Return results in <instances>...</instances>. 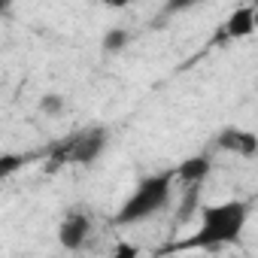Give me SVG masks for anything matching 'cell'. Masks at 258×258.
Returning a JSON list of instances; mask_svg holds the SVG:
<instances>
[{
	"mask_svg": "<svg viewBox=\"0 0 258 258\" xmlns=\"http://www.w3.org/2000/svg\"><path fill=\"white\" fill-rule=\"evenodd\" d=\"M249 222V204L246 201H222V204H204L201 207V225L198 234L179 243V249H207L216 252L222 246H234L243 237V228Z\"/></svg>",
	"mask_w": 258,
	"mask_h": 258,
	"instance_id": "6da1fadb",
	"label": "cell"
},
{
	"mask_svg": "<svg viewBox=\"0 0 258 258\" xmlns=\"http://www.w3.org/2000/svg\"><path fill=\"white\" fill-rule=\"evenodd\" d=\"M173 179H176L173 170H164V173H155V176L140 179L137 188L131 191V198L121 204V210L115 213L112 222L115 225H137V222H146V219L158 216L161 210H167Z\"/></svg>",
	"mask_w": 258,
	"mask_h": 258,
	"instance_id": "7a4b0ae2",
	"label": "cell"
},
{
	"mask_svg": "<svg viewBox=\"0 0 258 258\" xmlns=\"http://www.w3.org/2000/svg\"><path fill=\"white\" fill-rule=\"evenodd\" d=\"M106 146H109V131H106L103 124H97V127H88V131L70 137V140L58 149V161L88 167V164H94V161L106 152Z\"/></svg>",
	"mask_w": 258,
	"mask_h": 258,
	"instance_id": "3957f363",
	"label": "cell"
},
{
	"mask_svg": "<svg viewBox=\"0 0 258 258\" xmlns=\"http://www.w3.org/2000/svg\"><path fill=\"white\" fill-rule=\"evenodd\" d=\"M213 149L237 155V158H255L258 155V134L246 127H222L213 140Z\"/></svg>",
	"mask_w": 258,
	"mask_h": 258,
	"instance_id": "277c9868",
	"label": "cell"
},
{
	"mask_svg": "<svg viewBox=\"0 0 258 258\" xmlns=\"http://www.w3.org/2000/svg\"><path fill=\"white\" fill-rule=\"evenodd\" d=\"M88 234H91V219L79 210H70L58 225V243L67 252H79L88 243Z\"/></svg>",
	"mask_w": 258,
	"mask_h": 258,
	"instance_id": "5b68a950",
	"label": "cell"
},
{
	"mask_svg": "<svg viewBox=\"0 0 258 258\" xmlns=\"http://www.w3.org/2000/svg\"><path fill=\"white\" fill-rule=\"evenodd\" d=\"M258 31V25H255V7H237L231 16H228V22H225V28L216 34V43L222 40V43H228V40H246V37H252Z\"/></svg>",
	"mask_w": 258,
	"mask_h": 258,
	"instance_id": "8992f818",
	"label": "cell"
},
{
	"mask_svg": "<svg viewBox=\"0 0 258 258\" xmlns=\"http://www.w3.org/2000/svg\"><path fill=\"white\" fill-rule=\"evenodd\" d=\"M210 170H213V161H210V155L204 152V155L185 158L173 173H176V179H179L182 185H191V182H204V179L210 176Z\"/></svg>",
	"mask_w": 258,
	"mask_h": 258,
	"instance_id": "52a82bcc",
	"label": "cell"
},
{
	"mask_svg": "<svg viewBox=\"0 0 258 258\" xmlns=\"http://www.w3.org/2000/svg\"><path fill=\"white\" fill-rule=\"evenodd\" d=\"M182 188H185V198H182L179 213H176V222H179V225L191 222V216L201 213V191H204V182H191V185H182Z\"/></svg>",
	"mask_w": 258,
	"mask_h": 258,
	"instance_id": "ba28073f",
	"label": "cell"
},
{
	"mask_svg": "<svg viewBox=\"0 0 258 258\" xmlns=\"http://www.w3.org/2000/svg\"><path fill=\"white\" fill-rule=\"evenodd\" d=\"M127 43H131V31H127V28H109L103 34V40H100V49L106 55H118V52L127 49Z\"/></svg>",
	"mask_w": 258,
	"mask_h": 258,
	"instance_id": "9c48e42d",
	"label": "cell"
},
{
	"mask_svg": "<svg viewBox=\"0 0 258 258\" xmlns=\"http://www.w3.org/2000/svg\"><path fill=\"white\" fill-rule=\"evenodd\" d=\"M198 4H204V0H164V4H161V13H158V22H167V19L185 13V10H191V7H198Z\"/></svg>",
	"mask_w": 258,
	"mask_h": 258,
	"instance_id": "30bf717a",
	"label": "cell"
},
{
	"mask_svg": "<svg viewBox=\"0 0 258 258\" xmlns=\"http://www.w3.org/2000/svg\"><path fill=\"white\" fill-rule=\"evenodd\" d=\"M40 112L49 115V118H58V115L64 112V94H58V91L43 94V97H40Z\"/></svg>",
	"mask_w": 258,
	"mask_h": 258,
	"instance_id": "8fae6325",
	"label": "cell"
},
{
	"mask_svg": "<svg viewBox=\"0 0 258 258\" xmlns=\"http://www.w3.org/2000/svg\"><path fill=\"white\" fill-rule=\"evenodd\" d=\"M19 167H25V155H13V152H7L4 158H0V176H4V179H10Z\"/></svg>",
	"mask_w": 258,
	"mask_h": 258,
	"instance_id": "7c38bea8",
	"label": "cell"
},
{
	"mask_svg": "<svg viewBox=\"0 0 258 258\" xmlns=\"http://www.w3.org/2000/svg\"><path fill=\"white\" fill-rule=\"evenodd\" d=\"M103 7H112V10H124V7H131V0H100Z\"/></svg>",
	"mask_w": 258,
	"mask_h": 258,
	"instance_id": "4fadbf2b",
	"label": "cell"
},
{
	"mask_svg": "<svg viewBox=\"0 0 258 258\" xmlns=\"http://www.w3.org/2000/svg\"><path fill=\"white\" fill-rule=\"evenodd\" d=\"M115 252H118V255H134V252H137V249H131V246H118V249H115Z\"/></svg>",
	"mask_w": 258,
	"mask_h": 258,
	"instance_id": "5bb4252c",
	"label": "cell"
},
{
	"mask_svg": "<svg viewBox=\"0 0 258 258\" xmlns=\"http://www.w3.org/2000/svg\"><path fill=\"white\" fill-rule=\"evenodd\" d=\"M255 25H258V7H255Z\"/></svg>",
	"mask_w": 258,
	"mask_h": 258,
	"instance_id": "9a60e30c",
	"label": "cell"
}]
</instances>
